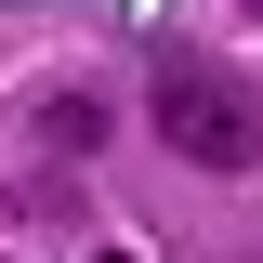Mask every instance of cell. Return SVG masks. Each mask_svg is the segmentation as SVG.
Masks as SVG:
<instances>
[{
	"label": "cell",
	"instance_id": "obj_2",
	"mask_svg": "<svg viewBox=\"0 0 263 263\" xmlns=\"http://www.w3.org/2000/svg\"><path fill=\"white\" fill-rule=\"evenodd\" d=\"M40 145H79V158H92V145H105V105L92 92H53V105H40Z\"/></svg>",
	"mask_w": 263,
	"mask_h": 263
},
{
	"label": "cell",
	"instance_id": "obj_1",
	"mask_svg": "<svg viewBox=\"0 0 263 263\" xmlns=\"http://www.w3.org/2000/svg\"><path fill=\"white\" fill-rule=\"evenodd\" d=\"M145 105H158V145L184 171H263V92L237 79L224 53H158Z\"/></svg>",
	"mask_w": 263,
	"mask_h": 263
}]
</instances>
